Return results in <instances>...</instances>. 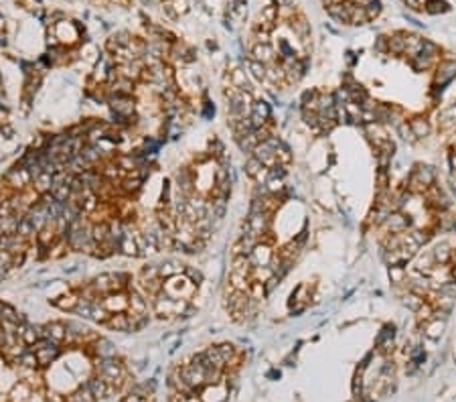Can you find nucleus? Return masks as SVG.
I'll list each match as a JSON object with an SVG mask.
<instances>
[{
  "mask_svg": "<svg viewBox=\"0 0 456 402\" xmlns=\"http://www.w3.org/2000/svg\"><path fill=\"white\" fill-rule=\"evenodd\" d=\"M67 402H95V398H93L90 386L86 384V386H81L75 394H71L69 398H67Z\"/></svg>",
  "mask_w": 456,
  "mask_h": 402,
  "instance_id": "nucleus-1",
  "label": "nucleus"
},
{
  "mask_svg": "<svg viewBox=\"0 0 456 402\" xmlns=\"http://www.w3.org/2000/svg\"><path fill=\"white\" fill-rule=\"evenodd\" d=\"M189 400V396L187 394H184V392H173V396L171 398H168V402H187Z\"/></svg>",
  "mask_w": 456,
  "mask_h": 402,
  "instance_id": "nucleus-2",
  "label": "nucleus"
}]
</instances>
